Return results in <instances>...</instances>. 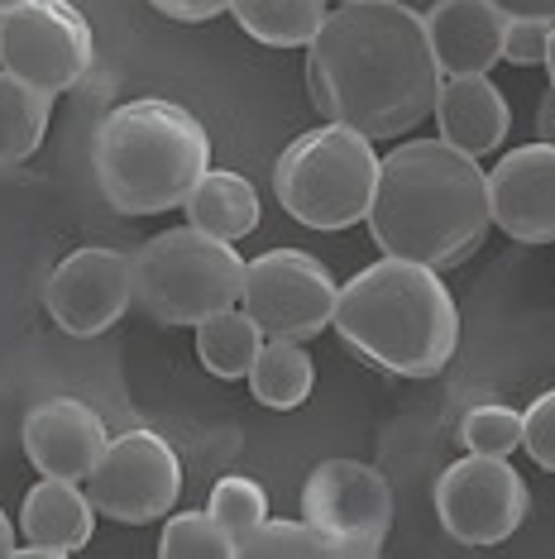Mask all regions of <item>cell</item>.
<instances>
[{"label":"cell","instance_id":"obj_1","mask_svg":"<svg viewBox=\"0 0 555 559\" xmlns=\"http://www.w3.org/2000/svg\"><path fill=\"white\" fill-rule=\"evenodd\" d=\"M440 62L426 15L402 0H350L335 5L307 44V92L335 124L398 139L436 106Z\"/></svg>","mask_w":555,"mask_h":559},{"label":"cell","instance_id":"obj_2","mask_svg":"<svg viewBox=\"0 0 555 559\" xmlns=\"http://www.w3.org/2000/svg\"><path fill=\"white\" fill-rule=\"evenodd\" d=\"M494 225L488 173L446 139H412L378 163L369 206L374 245L393 259L456 269Z\"/></svg>","mask_w":555,"mask_h":559},{"label":"cell","instance_id":"obj_3","mask_svg":"<svg viewBox=\"0 0 555 559\" xmlns=\"http://www.w3.org/2000/svg\"><path fill=\"white\" fill-rule=\"evenodd\" d=\"M331 321L359 359L393 378H436L460 345V307L440 269L393 253L340 287Z\"/></svg>","mask_w":555,"mask_h":559},{"label":"cell","instance_id":"obj_4","mask_svg":"<svg viewBox=\"0 0 555 559\" xmlns=\"http://www.w3.org/2000/svg\"><path fill=\"white\" fill-rule=\"evenodd\" d=\"M92 168L120 215H158L182 206L211 168V134L178 100L139 96L96 124Z\"/></svg>","mask_w":555,"mask_h":559},{"label":"cell","instance_id":"obj_5","mask_svg":"<svg viewBox=\"0 0 555 559\" xmlns=\"http://www.w3.org/2000/svg\"><path fill=\"white\" fill-rule=\"evenodd\" d=\"M374 139L350 124H317L297 134L273 163L278 206L307 230H350L369 221L374 187H378Z\"/></svg>","mask_w":555,"mask_h":559},{"label":"cell","instance_id":"obj_6","mask_svg":"<svg viewBox=\"0 0 555 559\" xmlns=\"http://www.w3.org/2000/svg\"><path fill=\"white\" fill-rule=\"evenodd\" d=\"M134 307L163 325H197L235 307L245 292V259L231 239H216L197 225H178L144 239L130 253Z\"/></svg>","mask_w":555,"mask_h":559},{"label":"cell","instance_id":"obj_7","mask_svg":"<svg viewBox=\"0 0 555 559\" xmlns=\"http://www.w3.org/2000/svg\"><path fill=\"white\" fill-rule=\"evenodd\" d=\"M340 283L307 249H269L245 259L239 307L259 321L269 340H311L331 325Z\"/></svg>","mask_w":555,"mask_h":559},{"label":"cell","instance_id":"obj_8","mask_svg":"<svg viewBox=\"0 0 555 559\" xmlns=\"http://www.w3.org/2000/svg\"><path fill=\"white\" fill-rule=\"evenodd\" d=\"M92 62V24L68 0H24L0 15V68H10L15 78L58 96L78 86Z\"/></svg>","mask_w":555,"mask_h":559},{"label":"cell","instance_id":"obj_9","mask_svg":"<svg viewBox=\"0 0 555 559\" xmlns=\"http://www.w3.org/2000/svg\"><path fill=\"white\" fill-rule=\"evenodd\" d=\"M178 492H182V464L158 430L110 436L96 468L86 474V498L96 502V512L125 521V526H144V521L168 516L178 507Z\"/></svg>","mask_w":555,"mask_h":559},{"label":"cell","instance_id":"obj_10","mask_svg":"<svg viewBox=\"0 0 555 559\" xmlns=\"http://www.w3.org/2000/svg\"><path fill=\"white\" fill-rule=\"evenodd\" d=\"M436 516L464 545H498L527 516V478L508 454L470 450L436 478Z\"/></svg>","mask_w":555,"mask_h":559},{"label":"cell","instance_id":"obj_11","mask_svg":"<svg viewBox=\"0 0 555 559\" xmlns=\"http://www.w3.org/2000/svg\"><path fill=\"white\" fill-rule=\"evenodd\" d=\"M302 512L335 531L350 555L369 559L383 550V536L393 526V488L364 460H326L302 483Z\"/></svg>","mask_w":555,"mask_h":559},{"label":"cell","instance_id":"obj_12","mask_svg":"<svg viewBox=\"0 0 555 559\" xmlns=\"http://www.w3.org/2000/svg\"><path fill=\"white\" fill-rule=\"evenodd\" d=\"M44 307L58 321L62 335L72 340H96L134 307V277L130 259L120 249L86 245L48 273Z\"/></svg>","mask_w":555,"mask_h":559},{"label":"cell","instance_id":"obj_13","mask_svg":"<svg viewBox=\"0 0 555 559\" xmlns=\"http://www.w3.org/2000/svg\"><path fill=\"white\" fill-rule=\"evenodd\" d=\"M494 225L517 245H555V144L508 148L488 173Z\"/></svg>","mask_w":555,"mask_h":559},{"label":"cell","instance_id":"obj_14","mask_svg":"<svg viewBox=\"0 0 555 559\" xmlns=\"http://www.w3.org/2000/svg\"><path fill=\"white\" fill-rule=\"evenodd\" d=\"M106 421L78 397H48L24 416V454L48 478L86 483L106 450Z\"/></svg>","mask_w":555,"mask_h":559},{"label":"cell","instance_id":"obj_15","mask_svg":"<svg viewBox=\"0 0 555 559\" xmlns=\"http://www.w3.org/2000/svg\"><path fill=\"white\" fill-rule=\"evenodd\" d=\"M432 116L440 139L464 148L470 158L494 154L498 144H508L512 130V106L488 72H450V78H440Z\"/></svg>","mask_w":555,"mask_h":559},{"label":"cell","instance_id":"obj_16","mask_svg":"<svg viewBox=\"0 0 555 559\" xmlns=\"http://www.w3.org/2000/svg\"><path fill=\"white\" fill-rule=\"evenodd\" d=\"M20 531L29 536V545H15V555H48V559L78 555L96 536V502L72 478L39 474V483L24 492Z\"/></svg>","mask_w":555,"mask_h":559},{"label":"cell","instance_id":"obj_17","mask_svg":"<svg viewBox=\"0 0 555 559\" xmlns=\"http://www.w3.org/2000/svg\"><path fill=\"white\" fill-rule=\"evenodd\" d=\"M440 72H488L503 58L508 10L494 0H436L426 15Z\"/></svg>","mask_w":555,"mask_h":559},{"label":"cell","instance_id":"obj_18","mask_svg":"<svg viewBox=\"0 0 555 559\" xmlns=\"http://www.w3.org/2000/svg\"><path fill=\"white\" fill-rule=\"evenodd\" d=\"M182 206H187V221H192L197 230H206L216 239H231V245L259 230V192H255V182H249L245 173L206 168Z\"/></svg>","mask_w":555,"mask_h":559},{"label":"cell","instance_id":"obj_19","mask_svg":"<svg viewBox=\"0 0 555 559\" xmlns=\"http://www.w3.org/2000/svg\"><path fill=\"white\" fill-rule=\"evenodd\" d=\"M263 340L269 335H263L259 321L239 307V301L216 316H206V321H197V354H201V364H206V373H216L221 383L249 378Z\"/></svg>","mask_w":555,"mask_h":559},{"label":"cell","instance_id":"obj_20","mask_svg":"<svg viewBox=\"0 0 555 559\" xmlns=\"http://www.w3.org/2000/svg\"><path fill=\"white\" fill-rule=\"evenodd\" d=\"M48 120H54V92L0 68V168L29 158L44 144Z\"/></svg>","mask_w":555,"mask_h":559},{"label":"cell","instance_id":"obj_21","mask_svg":"<svg viewBox=\"0 0 555 559\" xmlns=\"http://www.w3.org/2000/svg\"><path fill=\"white\" fill-rule=\"evenodd\" d=\"M317 388V364L307 354V340H263L255 368H249V392L273 406V412H293Z\"/></svg>","mask_w":555,"mask_h":559},{"label":"cell","instance_id":"obj_22","mask_svg":"<svg viewBox=\"0 0 555 559\" xmlns=\"http://www.w3.org/2000/svg\"><path fill=\"white\" fill-rule=\"evenodd\" d=\"M235 24L269 48H307L326 24V0H231Z\"/></svg>","mask_w":555,"mask_h":559},{"label":"cell","instance_id":"obj_23","mask_svg":"<svg viewBox=\"0 0 555 559\" xmlns=\"http://www.w3.org/2000/svg\"><path fill=\"white\" fill-rule=\"evenodd\" d=\"M239 555L249 559H311V555H340V559H355L350 545L335 536V531L317 526V521H283L269 516L263 526L239 545Z\"/></svg>","mask_w":555,"mask_h":559},{"label":"cell","instance_id":"obj_24","mask_svg":"<svg viewBox=\"0 0 555 559\" xmlns=\"http://www.w3.org/2000/svg\"><path fill=\"white\" fill-rule=\"evenodd\" d=\"M158 555L163 559H235L239 545L211 512H178L163 521Z\"/></svg>","mask_w":555,"mask_h":559},{"label":"cell","instance_id":"obj_25","mask_svg":"<svg viewBox=\"0 0 555 559\" xmlns=\"http://www.w3.org/2000/svg\"><path fill=\"white\" fill-rule=\"evenodd\" d=\"M206 512L231 531L235 545H245L263 521H269V492H263V483L245 478V474H225V478H216V488H211Z\"/></svg>","mask_w":555,"mask_h":559},{"label":"cell","instance_id":"obj_26","mask_svg":"<svg viewBox=\"0 0 555 559\" xmlns=\"http://www.w3.org/2000/svg\"><path fill=\"white\" fill-rule=\"evenodd\" d=\"M460 440H464V450H474V454H512V450H522V412L498 406V402L470 406L464 421H460Z\"/></svg>","mask_w":555,"mask_h":559},{"label":"cell","instance_id":"obj_27","mask_svg":"<svg viewBox=\"0 0 555 559\" xmlns=\"http://www.w3.org/2000/svg\"><path fill=\"white\" fill-rule=\"evenodd\" d=\"M522 450L532 454L541 468L555 474V388L541 392V397L522 412Z\"/></svg>","mask_w":555,"mask_h":559},{"label":"cell","instance_id":"obj_28","mask_svg":"<svg viewBox=\"0 0 555 559\" xmlns=\"http://www.w3.org/2000/svg\"><path fill=\"white\" fill-rule=\"evenodd\" d=\"M551 24L541 15H508V34H503V58L517 62V68H536L546 58V39H551Z\"/></svg>","mask_w":555,"mask_h":559},{"label":"cell","instance_id":"obj_29","mask_svg":"<svg viewBox=\"0 0 555 559\" xmlns=\"http://www.w3.org/2000/svg\"><path fill=\"white\" fill-rule=\"evenodd\" d=\"M149 5L158 10V15H168V20H216L231 10V0H149Z\"/></svg>","mask_w":555,"mask_h":559},{"label":"cell","instance_id":"obj_30","mask_svg":"<svg viewBox=\"0 0 555 559\" xmlns=\"http://www.w3.org/2000/svg\"><path fill=\"white\" fill-rule=\"evenodd\" d=\"M508 15H541V20H555V0H494Z\"/></svg>","mask_w":555,"mask_h":559},{"label":"cell","instance_id":"obj_31","mask_svg":"<svg viewBox=\"0 0 555 559\" xmlns=\"http://www.w3.org/2000/svg\"><path fill=\"white\" fill-rule=\"evenodd\" d=\"M15 526H10V516L0 512V559H15Z\"/></svg>","mask_w":555,"mask_h":559},{"label":"cell","instance_id":"obj_32","mask_svg":"<svg viewBox=\"0 0 555 559\" xmlns=\"http://www.w3.org/2000/svg\"><path fill=\"white\" fill-rule=\"evenodd\" d=\"M546 78H551V92H555V24H551V39H546Z\"/></svg>","mask_w":555,"mask_h":559},{"label":"cell","instance_id":"obj_33","mask_svg":"<svg viewBox=\"0 0 555 559\" xmlns=\"http://www.w3.org/2000/svg\"><path fill=\"white\" fill-rule=\"evenodd\" d=\"M15 5H24V0H0V15H5V10H15Z\"/></svg>","mask_w":555,"mask_h":559},{"label":"cell","instance_id":"obj_34","mask_svg":"<svg viewBox=\"0 0 555 559\" xmlns=\"http://www.w3.org/2000/svg\"><path fill=\"white\" fill-rule=\"evenodd\" d=\"M335 5H350V0H335Z\"/></svg>","mask_w":555,"mask_h":559}]
</instances>
